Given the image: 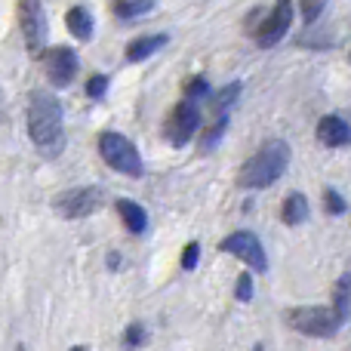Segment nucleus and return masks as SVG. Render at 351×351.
Instances as JSON below:
<instances>
[{
	"mask_svg": "<svg viewBox=\"0 0 351 351\" xmlns=\"http://www.w3.org/2000/svg\"><path fill=\"white\" fill-rule=\"evenodd\" d=\"M28 136L47 158L65 148V117H62V102L47 90H34L28 99Z\"/></svg>",
	"mask_w": 351,
	"mask_h": 351,
	"instance_id": "1",
	"label": "nucleus"
},
{
	"mask_svg": "<svg viewBox=\"0 0 351 351\" xmlns=\"http://www.w3.org/2000/svg\"><path fill=\"white\" fill-rule=\"evenodd\" d=\"M287 164H290V145L280 139H271L243 164L241 176H237V185L241 188H268L287 173Z\"/></svg>",
	"mask_w": 351,
	"mask_h": 351,
	"instance_id": "2",
	"label": "nucleus"
},
{
	"mask_svg": "<svg viewBox=\"0 0 351 351\" xmlns=\"http://www.w3.org/2000/svg\"><path fill=\"white\" fill-rule=\"evenodd\" d=\"M99 154H102V160L114 173H123V176L139 179L142 170H145V167H142L139 148H136L123 133H114V130H105V133L99 136Z\"/></svg>",
	"mask_w": 351,
	"mask_h": 351,
	"instance_id": "3",
	"label": "nucleus"
},
{
	"mask_svg": "<svg viewBox=\"0 0 351 351\" xmlns=\"http://www.w3.org/2000/svg\"><path fill=\"white\" fill-rule=\"evenodd\" d=\"M287 324H290L296 333L302 336H317V339H327V336L339 333L342 321L336 317L333 308H321V305H302V308H290L287 311Z\"/></svg>",
	"mask_w": 351,
	"mask_h": 351,
	"instance_id": "4",
	"label": "nucleus"
},
{
	"mask_svg": "<svg viewBox=\"0 0 351 351\" xmlns=\"http://www.w3.org/2000/svg\"><path fill=\"white\" fill-rule=\"evenodd\" d=\"M102 204H105V191L99 185L68 188V191L53 197V210L59 213L62 219H86L96 210H102Z\"/></svg>",
	"mask_w": 351,
	"mask_h": 351,
	"instance_id": "5",
	"label": "nucleus"
},
{
	"mask_svg": "<svg viewBox=\"0 0 351 351\" xmlns=\"http://www.w3.org/2000/svg\"><path fill=\"white\" fill-rule=\"evenodd\" d=\"M19 28L31 56H40L47 47V12L40 0H19Z\"/></svg>",
	"mask_w": 351,
	"mask_h": 351,
	"instance_id": "6",
	"label": "nucleus"
},
{
	"mask_svg": "<svg viewBox=\"0 0 351 351\" xmlns=\"http://www.w3.org/2000/svg\"><path fill=\"white\" fill-rule=\"evenodd\" d=\"M197 127H200V108L194 105V99H185V102H179L170 111V117H167V127H164V136L170 139V145L185 148L188 142L194 139Z\"/></svg>",
	"mask_w": 351,
	"mask_h": 351,
	"instance_id": "7",
	"label": "nucleus"
},
{
	"mask_svg": "<svg viewBox=\"0 0 351 351\" xmlns=\"http://www.w3.org/2000/svg\"><path fill=\"white\" fill-rule=\"evenodd\" d=\"M219 250H222V253L237 256V259L247 262V265H250V268H256V271H268L265 250H262L259 237H256L253 231H231L228 237H222Z\"/></svg>",
	"mask_w": 351,
	"mask_h": 351,
	"instance_id": "8",
	"label": "nucleus"
},
{
	"mask_svg": "<svg viewBox=\"0 0 351 351\" xmlns=\"http://www.w3.org/2000/svg\"><path fill=\"white\" fill-rule=\"evenodd\" d=\"M43 59V71H47L49 84L56 86H68L74 77H77V53H74L71 47H53V49H43L40 53Z\"/></svg>",
	"mask_w": 351,
	"mask_h": 351,
	"instance_id": "9",
	"label": "nucleus"
},
{
	"mask_svg": "<svg viewBox=\"0 0 351 351\" xmlns=\"http://www.w3.org/2000/svg\"><path fill=\"white\" fill-rule=\"evenodd\" d=\"M290 25H293V3L290 0H278L271 6V12L265 16V22L259 25V31H256V43L265 49L274 47V43H280L287 37Z\"/></svg>",
	"mask_w": 351,
	"mask_h": 351,
	"instance_id": "10",
	"label": "nucleus"
},
{
	"mask_svg": "<svg viewBox=\"0 0 351 351\" xmlns=\"http://www.w3.org/2000/svg\"><path fill=\"white\" fill-rule=\"evenodd\" d=\"M317 142L327 148H346L351 145V123L342 121V117L336 114H327L321 117V123H317Z\"/></svg>",
	"mask_w": 351,
	"mask_h": 351,
	"instance_id": "11",
	"label": "nucleus"
},
{
	"mask_svg": "<svg viewBox=\"0 0 351 351\" xmlns=\"http://www.w3.org/2000/svg\"><path fill=\"white\" fill-rule=\"evenodd\" d=\"M114 206H117V216L123 219V225H127L130 234H145V231H148V213H145V206L136 204V200H130V197H121Z\"/></svg>",
	"mask_w": 351,
	"mask_h": 351,
	"instance_id": "12",
	"label": "nucleus"
},
{
	"mask_svg": "<svg viewBox=\"0 0 351 351\" xmlns=\"http://www.w3.org/2000/svg\"><path fill=\"white\" fill-rule=\"evenodd\" d=\"M167 47V34H145V37H136V40H130L127 47V59L130 62H145L152 59L158 49Z\"/></svg>",
	"mask_w": 351,
	"mask_h": 351,
	"instance_id": "13",
	"label": "nucleus"
},
{
	"mask_svg": "<svg viewBox=\"0 0 351 351\" xmlns=\"http://www.w3.org/2000/svg\"><path fill=\"white\" fill-rule=\"evenodd\" d=\"M311 206H308V197H305L302 191H293L284 197V210H280V219H284V225H302L305 219H308Z\"/></svg>",
	"mask_w": 351,
	"mask_h": 351,
	"instance_id": "14",
	"label": "nucleus"
},
{
	"mask_svg": "<svg viewBox=\"0 0 351 351\" xmlns=\"http://www.w3.org/2000/svg\"><path fill=\"white\" fill-rule=\"evenodd\" d=\"M237 96H241V84H228L219 93H213L210 96V121H222V117H228V111L234 108Z\"/></svg>",
	"mask_w": 351,
	"mask_h": 351,
	"instance_id": "15",
	"label": "nucleus"
},
{
	"mask_svg": "<svg viewBox=\"0 0 351 351\" xmlns=\"http://www.w3.org/2000/svg\"><path fill=\"white\" fill-rule=\"evenodd\" d=\"M65 25H68V31H71L77 40H90L93 28H96L90 10H84V6H71V10H68V16H65Z\"/></svg>",
	"mask_w": 351,
	"mask_h": 351,
	"instance_id": "16",
	"label": "nucleus"
},
{
	"mask_svg": "<svg viewBox=\"0 0 351 351\" xmlns=\"http://www.w3.org/2000/svg\"><path fill=\"white\" fill-rule=\"evenodd\" d=\"M333 311L342 324L348 321L351 315V271H346L339 280H336V290H333Z\"/></svg>",
	"mask_w": 351,
	"mask_h": 351,
	"instance_id": "17",
	"label": "nucleus"
},
{
	"mask_svg": "<svg viewBox=\"0 0 351 351\" xmlns=\"http://www.w3.org/2000/svg\"><path fill=\"white\" fill-rule=\"evenodd\" d=\"M154 10V0H114V16L121 19H136Z\"/></svg>",
	"mask_w": 351,
	"mask_h": 351,
	"instance_id": "18",
	"label": "nucleus"
},
{
	"mask_svg": "<svg viewBox=\"0 0 351 351\" xmlns=\"http://www.w3.org/2000/svg\"><path fill=\"white\" fill-rule=\"evenodd\" d=\"M324 204H327L330 216H342V213H346V197H342L339 191H333V188H327V191H324Z\"/></svg>",
	"mask_w": 351,
	"mask_h": 351,
	"instance_id": "19",
	"label": "nucleus"
},
{
	"mask_svg": "<svg viewBox=\"0 0 351 351\" xmlns=\"http://www.w3.org/2000/svg\"><path fill=\"white\" fill-rule=\"evenodd\" d=\"M105 90H108V77H105V74H93V77L86 80V96L90 99H102Z\"/></svg>",
	"mask_w": 351,
	"mask_h": 351,
	"instance_id": "20",
	"label": "nucleus"
},
{
	"mask_svg": "<svg viewBox=\"0 0 351 351\" xmlns=\"http://www.w3.org/2000/svg\"><path fill=\"white\" fill-rule=\"evenodd\" d=\"M197 256H200V243L191 241L185 250H182V268H185V271H194V268H197Z\"/></svg>",
	"mask_w": 351,
	"mask_h": 351,
	"instance_id": "21",
	"label": "nucleus"
},
{
	"mask_svg": "<svg viewBox=\"0 0 351 351\" xmlns=\"http://www.w3.org/2000/svg\"><path fill=\"white\" fill-rule=\"evenodd\" d=\"M185 96H188V99L210 96V86H206L204 77H191V80H185Z\"/></svg>",
	"mask_w": 351,
	"mask_h": 351,
	"instance_id": "22",
	"label": "nucleus"
},
{
	"mask_svg": "<svg viewBox=\"0 0 351 351\" xmlns=\"http://www.w3.org/2000/svg\"><path fill=\"white\" fill-rule=\"evenodd\" d=\"M234 296L241 299V302H250V299H253V278H250V274H241V278H237Z\"/></svg>",
	"mask_w": 351,
	"mask_h": 351,
	"instance_id": "23",
	"label": "nucleus"
},
{
	"mask_svg": "<svg viewBox=\"0 0 351 351\" xmlns=\"http://www.w3.org/2000/svg\"><path fill=\"white\" fill-rule=\"evenodd\" d=\"M321 10H324V0H302V19L308 25L321 16Z\"/></svg>",
	"mask_w": 351,
	"mask_h": 351,
	"instance_id": "24",
	"label": "nucleus"
},
{
	"mask_svg": "<svg viewBox=\"0 0 351 351\" xmlns=\"http://www.w3.org/2000/svg\"><path fill=\"white\" fill-rule=\"evenodd\" d=\"M123 342H127V346H142V342H145V330H142V324H130L127 333H123Z\"/></svg>",
	"mask_w": 351,
	"mask_h": 351,
	"instance_id": "25",
	"label": "nucleus"
}]
</instances>
